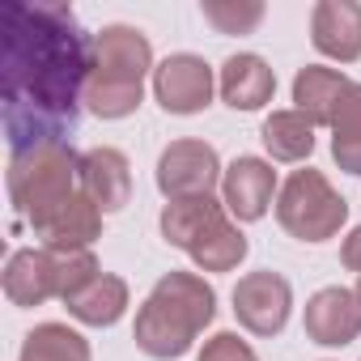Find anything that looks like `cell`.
<instances>
[{
	"label": "cell",
	"mask_w": 361,
	"mask_h": 361,
	"mask_svg": "<svg viewBox=\"0 0 361 361\" xmlns=\"http://www.w3.org/2000/svg\"><path fill=\"white\" fill-rule=\"evenodd\" d=\"M340 264H344L348 272H361V226L344 238V247H340Z\"/></svg>",
	"instance_id": "484cf974"
},
{
	"label": "cell",
	"mask_w": 361,
	"mask_h": 361,
	"mask_svg": "<svg viewBox=\"0 0 361 361\" xmlns=\"http://www.w3.org/2000/svg\"><path fill=\"white\" fill-rule=\"evenodd\" d=\"M272 90H276V73L268 68L264 56L243 51L221 64V98L234 111H259L264 102H272Z\"/></svg>",
	"instance_id": "2e32d148"
},
{
	"label": "cell",
	"mask_w": 361,
	"mask_h": 361,
	"mask_svg": "<svg viewBox=\"0 0 361 361\" xmlns=\"http://www.w3.org/2000/svg\"><path fill=\"white\" fill-rule=\"evenodd\" d=\"M5 298L13 306H43L47 298H60V285H56V264H51V251L39 247V251H13L9 255V268H5Z\"/></svg>",
	"instance_id": "9a60e30c"
},
{
	"label": "cell",
	"mask_w": 361,
	"mask_h": 361,
	"mask_svg": "<svg viewBox=\"0 0 361 361\" xmlns=\"http://www.w3.org/2000/svg\"><path fill=\"white\" fill-rule=\"evenodd\" d=\"M153 98L170 115H196L213 102V68L192 51L166 56L153 68Z\"/></svg>",
	"instance_id": "52a82bcc"
},
{
	"label": "cell",
	"mask_w": 361,
	"mask_h": 361,
	"mask_svg": "<svg viewBox=\"0 0 361 361\" xmlns=\"http://www.w3.org/2000/svg\"><path fill=\"white\" fill-rule=\"evenodd\" d=\"M264 149L276 161H302L314 153V123L298 111H272L264 119Z\"/></svg>",
	"instance_id": "d6986e66"
},
{
	"label": "cell",
	"mask_w": 361,
	"mask_h": 361,
	"mask_svg": "<svg viewBox=\"0 0 361 361\" xmlns=\"http://www.w3.org/2000/svg\"><path fill=\"white\" fill-rule=\"evenodd\" d=\"M276 192V170L264 157H234L221 174V204L238 221H259Z\"/></svg>",
	"instance_id": "30bf717a"
},
{
	"label": "cell",
	"mask_w": 361,
	"mask_h": 361,
	"mask_svg": "<svg viewBox=\"0 0 361 361\" xmlns=\"http://www.w3.org/2000/svg\"><path fill=\"white\" fill-rule=\"evenodd\" d=\"M77 183H81V157L68 149V140L13 149L9 157V200L30 221V230L43 217H51L64 200H73L81 192Z\"/></svg>",
	"instance_id": "277c9868"
},
{
	"label": "cell",
	"mask_w": 361,
	"mask_h": 361,
	"mask_svg": "<svg viewBox=\"0 0 361 361\" xmlns=\"http://www.w3.org/2000/svg\"><path fill=\"white\" fill-rule=\"evenodd\" d=\"M331 157L340 170L361 174V85L353 81L331 115Z\"/></svg>",
	"instance_id": "ffe728a7"
},
{
	"label": "cell",
	"mask_w": 361,
	"mask_h": 361,
	"mask_svg": "<svg viewBox=\"0 0 361 361\" xmlns=\"http://www.w3.org/2000/svg\"><path fill=\"white\" fill-rule=\"evenodd\" d=\"M35 234L43 238L47 251H85V247L102 234V209H98L85 192H77V196L64 200L51 217H43V221L35 226Z\"/></svg>",
	"instance_id": "4fadbf2b"
},
{
	"label": "cell",
	"mask_w": 361,
	"mask_h": 361,
	"mask_svg": "<svg viewBox=\"0 0 361 361\" xmlns=\"http://www.w3.org/2000/svg\"><path fill=\"white\" fill-rule=\"evenodd\" d=\"M217 314V293L204 276L196 272H166L145 306L136 310V348L145 357H157V361H170V357H183L196 336L213 323Z\"/></svg>",
	"instance_id": "7a4b0ae2"
},
{
	"label": "cell",
	"mask_w": 361,
	"mask_h": 361,
	"mask_svg": "<svg viewBox=\"0 0 361 361\" xmlns=\"http://www.w3.org/2000/svg\"><path fill=\"white\" fill-rule=\"evenodd\" d=\"M81 192L102 209V213H119L132 196V166L119 149L102 145V149H90L81 157Z\"/></svg>",
	"instance_id": "7c38bea8"
},
{
	"label": "cell",
	"mask_w": 361,
	"mask_h": 361,
	"mask_svg": "<svg viewBox=\"0 0 361 361\" xmlns=\"http://www.w3.org/2000/svg\"><path fill=\"white\" fill-rule=\"evenodd\" d=\"M94 64V39L64 5L0 9V102L13 149L64 140L77 128Z\"/></svg>",
	"instance_id": "6da1fadb"
},
{
	"label": "cell",
	"mask_w": 361,
	"mask_h": 361,
	"mask_svg": "<svg viewBox=\"0 0 361 361\" xmlns=\"http://www.w3.org/2000/svg\"><path fill=\"white\" fill-rule=\"evenodd\" d=\"M276 221L285 234H293L302 243H327L348 221V204L323 178V170L306 166L285 178V188L276 196Z\"/></svg>",
	"instance_id": "5b68a950"
},
{
	"label": "cell",
	"mask_w": 361,
	"mask_h": 361,
	"mask_svg": "<svg viewBox=\"0 0 361 361\" xmlns=\"http://www.w3.org/2000/svg\"><path fill=\"white\" fill-rule=\"evenodd\" d=\"M353 81L348 77H340L336 68H319V64H306L298 77H293V111L298 115H306L314 128L319 123H327L331 128V115H336V106H340V98H344V90H348Z\"/></svg>",
	"instance_id": "e0dca14e"
},
{
	"label": "cell",
	"mask_w": 361,
	"mask_h": 361,
	"mask_svg": "<svg viewBox=\"0 0 361 361\" xmlns=\"http://www.w3.org/2000/svg\"><path fill=\"white\" fill-rule=\"evenodd\" d=\"M51 264H56L60 302L77 298L85 285H94V281L102 276V268H98V259H94V251H90V247H85V251H51Z\"/></svg>",
	"instance_id": "603a6c76"
},
{
	"label": "cell",
	"mask_w": 361,
	"mask_h": 361,
	"mask_svg": "<svg viewBox=\"0 0 361 361\" xmlns=\"http://www.w3.org/2000/svg\"><path fill=\"white\" fill-rule=\"evenodd\" d=\"M64 306H68V314H73L77 323L111 327V323H119V319H123V310H128V285H123L119 276L102 272L94 285H85V289H81L77 298H68Z\"/></svg>",
	"instance_id": "ac0fdd59"
},
{
	"label": "cell",
	"mask_w": 361,
	"mask_h": 361,
	"mask_svg": "<svg viewBox=\"0 0 361 361\" xmlns=\"http://www.w3.org/2000/svg\"><path fill=\"white\" fill-rule=\"evenodd\" d=\"M153 73V47L136 26H102L94 35V64L85 85V106L98 119H123L145 98V77Z\"/></svg>",
	"instance_id": "3957f363"
},
{
	"label": "cell",
	"mask_w": 361,
	"mask_h": 361,
	"mask_svg": "<svg viewBox=\"0 0 361 361\" xmlns=\"http://www.w3.org/2000/svg\"><path fill=\"white\" fill-rule=\"evenodd\" d=\"M221 161L217 149L204 140H174L157 157V188L166 200H192V196H213L221 183Z\"/></svg>",
	"instance_id": "8992f818"
},
{
	"label": "cell",
	"mask_w": 361,
	"mask_h": 361,
	"mask_svg": "<svg viewBox=\"0 0 361 361\" xmlns=\"http://www.w3.org/2000/svg\"><path fill=\"white\" fill-rule=\"evenodd\" d=\"M200 361H255V348H251L247 340H238L234 331H217V336L204 344Z\"/></svg>",
	"instance_id": "d4e9b609"
},
{
	"label": "cell",
	"mask_w": 361,
	"mask_h": 361,
	"mask_svg": "<svg viewBox=\"0 0 361 361\" xmlns=\"http://www.w3.org/2000/svg\"><path fill=\"white\" fill-rule=\"evenodd\" d=\"M204 22H213L221 35H251L264 22V5L259 0H209Z\"/></svg>",
	"instance_id": "cb8c5ba5"
},
{
	"label": "cell",
	"mask_w": 361,
	"mask_h": 361,
	"mask_svg": "<svg viewBox=\"0 0 361 361\" xmlns=\"http://www.w3.org/2000/svg\"><path fill=\"white\" fill-rule=\"evenodd\" d=\"M293 289L281 272H247L234 285V314L251 336H276L289 323Z\"/></svg>",
	"instance_id": "ba28073f"
},
{
	"label": "cell",
	"mask_w": 361,
	"mask_h": 361,
	"mask_svg": "<svg viewBox=\"0 0 361 361\" xmlns=\"http://www.w3.org/2000/svg\"><path fill=\"white\" fill-rule=\"evenodd\" d=\"M353 293H357V302H361V281H357V289H353Z\"/></svg>",
	"instance_id": "4316f807"
},
{
	"label": "cell",
	"mask_w": 361,
	"mask_h": 361,
	"mask_svg": "<svg viewBox=\"0 0 361 361\" xmlns=\"http://www.w3.org/2000/svg\"><path fill=\"white\" fill-rule=\"evenodd\" d=\"M18 361H90V340L68 323H39L26 336Z\"/></svg>",
	"instance_id": "44dd1931"
},
{
	"label": "cell",
	"mask_w": 361,
	"mask_h": 361,
	"mask_svg": "<svg viewBox=\"0 0 361 361\" xmlns=\"http://www.w3.org/2000/svg\"><path fill=\"white\" fill-rule=\"evenodd\" d=\"M306 336L323 348H340V344H353L361 336V302L353 289L344 285H327L319 289L310 302H306Z\"/></svg>",
	"instance_id": "9c48e42d"
},
{
	"label": "cell",
	"mask_w": 361,
	"mask_h": 361,
	"mask_svg": "<svg viewBox=\"0 0 361 361\" xmlns=\"http://www.w3.org/2000/svg\"><path fill=\"white\" fill-rule=\"evenodd\" d=\"M310 43L327 60H361V5L357 0H319L310 13Z\"/></svg>",
	"instance_id": "8fae6325"
},
{
	"label": "cell",
	"mask_w": 361,
	"mask_h": 361,
	"mask_svg": "<svg viewBox=\"0 0 361 361\" xmlns=\"http://www.w3.org/2000/svg\"><path fill=\"white\" fill-rule=\"evenodd\" d=\"M192 264L200 272H234L243 259H247V234L234 226V221H221L217 230H209L192 251Z\"/></svg>",
	"instance_id": "7402d4cb"
},
{
	"label": "cell",
	"mask_w": 361,
	"mask_h": 361,
	"mask_svg": "<svg viewBox=\"0 0 361 361\" xmlns=\"http://www.w3.org/2000/svg\"><path fill=\"white\" fill-rule=\"evenodd\" d=\"M226 217V204L217 196H192V200H170L161 209V238L178 251H192L209 230H217Z\"/></svg>",
	"instance_id": "5bb4252c"
}]
</instances>
